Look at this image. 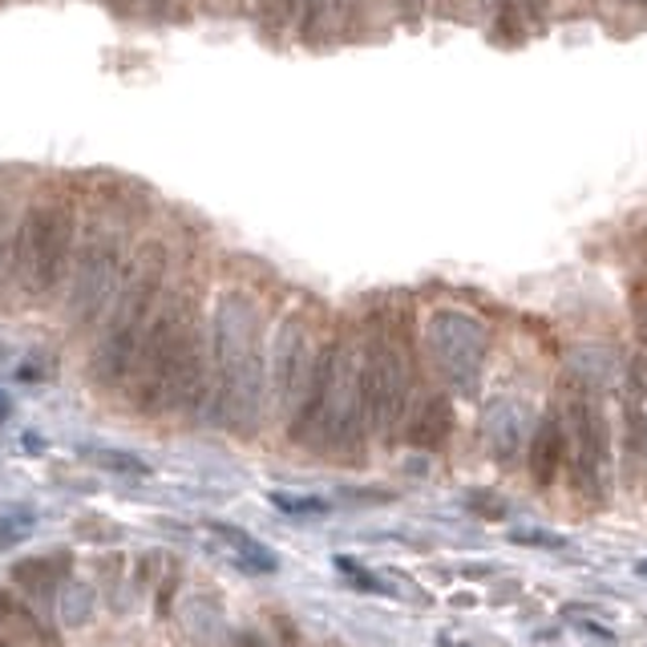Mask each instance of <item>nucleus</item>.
<instances>
[{
	"label": "nucleus",
	"mask_w": 647,
	"mask_h": 647,
	"mask_svg": "<svg viewBox=\"0 0 647 647\" xmlns=\"http://www.w3.org/2000/svg\"><path fill=\"white\" fill-rule=\"evenodd\" d=\"M134 4H138V0H114V9H117V13H129Z\"/></svg>",
	"instance_id": "nucleus-26"
},
{
	"label": "nucleus",
	"mask_w": 647,
	"mask_h": 647,
	"mask_svg": "<svg viewBox=\"0 0 647 647\" xmlns=\"http://www.w3.org/2000/svg\"><path fill=\"white\" fill-rule=\"evenodd\" d=\"M4 272H13V231L4 223V211H0V279Z\"/></svg>",
	"instance_id": "nucleus-20"
},
{
	"label": "nucleus",
	"mask_w": 647,
	"mask_h": 647,
	"mask_svg": "<svg viewBox=\"0 0 647 647\" xmlns=\"http://www.w3.org/2000/svg\"><path fill=\"white\" fill-rule=\"evenodd\" d=\"M174 587H178V575H166V583H162V590H159V611L166 615L171 611V604H174Z\"/></svg>",
	"instance_id": "nucleus-23"
},
{
	"label": "nucleus",
	"mask_w": 647,
	"mask_h": 647,
	"mask_svg": "<svg viewBox=\"0 0 647 647\" xmlns=\"http://www.w3.org/2000/svg\"><path fill=\"white\" fill-rule=\"evenodd\" d=\"M89 458L98 461V465H105V470H117V474H134L142 477L146 465L138 458H129V453H114V449H98V453H89Z\"/></svg>",
	"instance_id": "nucleus-16"
},
{
	"label": "nucleus",
	"mask_w": 647,
	"mask_h": 647,
	"mask_svg": "<svg viewBox=\"0 0 647 647\" xmlns=\"http://www.w3.org/2000/svg\"><path fill=\"white\" fill-rule=\"evenodd\" d=\"M312 336H308V320L288 316L275 332V348H272V401L275 409L291 418L300 409V397L308 381H312Z\"/></svg>",
	"instance_id": "nucleus-8"
},
{
	"label": "nucleus",
	"mask_w": 647,
	"mask_h": 647,
	"mask_svg": "<svg viewBox=\"0 0 647 647\" xmlns=\"http://www.w3.org/2000/svg\"><path fill=\"white\" fill-rule=\"evenodd\" d=\"M65 567H70V555H58V559H21L13 567V587L25 595V599H53L58 583L65 578Z\"/></svg>",
	"instance_id": "nucleus-10"
},
{
	"label": "nucleus",
	"mask_w": 647,
	"mask_h": 647,
	"mask_svg": "<svg viewBox=\"0 0 647 647\" xmlns=\"http://www.w3.org/2000/svg\"><path fill=\"white\" fill-rule=\"evenodd\" d=\"M272 627H275V644H279V647H308V644H303L300 627H296L288 615H275Z\"/></svg>",
	"instance_id": "nucleus-18"
},
{
	"label": "nucleus",
	"mask_w": 647,
	"mask_h": 647,
	"mask_svg": "<svg viewBox=\"0 0 647 647\" xmlns=\"http://www.w3.org/2000/svg\"><path fill=\"white\" fill-rule=\"evenodd\" d=\"M453 433V405L446 397H430L418 409V418L409 425V446L413 449H441Z\"/></svg>",
	"instance_id": "nucleus-11"
},
{
	"label": "nucleus",
	"mask_w": 647,
	"mask_h": 647,
	"mask_svg": "<svg viewBox=\"0 0 647 647\" xmlns=\"http://www.w3.org/2000/svg\"><path fill=\"white\" fill-rule=\"evenodd\" d=\"M644 4H647V0H644Z\"/></svg>",
	"instance_id": "nucleus-32"
},
{
	"label": "nucleus",
	"mask_w": 647,
	"mask_h": 647,
	"mask_svg": "<svg viewBox=\"0 0 647 647\" xmlns=\"http://www.w3.org/2000/svg\"><path fill=\"white\" fill-rule=\"evenodd\" d=\"M0 623H4V632L21 635L29 647H53V635L45 632L37 611L29 604H21L16 595H9V590H0Z\"/></svg>",
	"instance_id": "nucleus-13"
},
{
	"label": "nucleus",
	"mask_w": 647,
	"mask_h": 647,
	"mask_svg": "<svg viewBox=\"0 0 647 647\" xmlns=\"http://www.w3.org/2000/svg\"><path fill=\"white\" fill-rule=\"evenodd\" d=\"M632 385H635V393H639V397L647 393V357H644V352L632 360Z\"/></svg>",
	"instance_id": "nucleus-22"
},
{
	"label": "nucleus",
	"mask_w": 647,
	"mask_h": 647,
	"mask_svg": "<svg viewBox=\"0 0 647 647\" xmlns=\"http://www.w3.org/2000/svg\"><path fill=\"white\" fill-rule=\"evenodd\" d=\"M526 9H531L534 21H543V16H547V9H550V0H526Z\"/></svg>",
	"instance_id": "nucleus-24"
},
{
	"label": "nucleus",
	"mask_w": 647,
	"mask_h": 647,
	"mask_svg": "<svg viewBox=\"0 0 647 647\" xmlns=\"http://www.w3.org/2000/svg\"><path fill=\"white\" fill-rule=\"evenodd\" d=\"M211 534H219V538H223V543H227V547L235 550V559H239V567H247V571H256V575H272V571H275L272 550L259 547L251 534L235 531V526H227V522H211Z\"/></svg>",
	"instance_id": "nucleus-15"
},
{
	"label": "nucleus",
	"mask_w": 647,
	"mask_h": 647,
	"mask_svg": "<svg viewBox=\"0 0 647 647\" xmlns=\"http://www.w3.org/2000/svg\"><path fill=\"white\" fill-rule=\"evenodd\" d=\"M562 453H567V437H562V425L555 418L543 421L538 433L531 441V474L538 486H550L562 470Z\"/></svg>",
	"instance_id": "nucleus-12"
},
{
	"label": "nucleus",
	"mask_w": 647,
	"mask_h": 647,
	"mask_svg": "<svg viewBox=\"0 0 647 647\" xmlns=\"http://www.w3.org/2000/svg\"><path fill=\"white\" fill-rule=\"evenodd\" d=\"M430 348L437 364L458 381H470L486 352V332L465 312H437L430 320Z\"/></svg>",
	"instance_id": "nucleus-9"
},
{
	"label": "nucleus",
	"mask_w": 647,
	"mask_h": 647,
	"mask_svg": "<svg viewBox=\"0 0 647 647\" xmlns=\"http://www.w3.org/2000/svg\"><path fill=\"white\" fill-rule=\"evenodd\" d=\"M235 647H267V644H263V639H259V635H251V632H247V635H239V644H235Z\"/></svg>",
	"instance_id": "nucleus-25"
},
{
	"label": "nucleus",
	"mask_w": 647,
	"mask_h": 647,
	"mask_svg": "<svg viewBox=\"0 0 647 647\" xmlns=\"http://www.w3.org/2000/svg\"><path fill=\"white\" fill-rule=\"evenodd\" d=\"M9 418V397H4V393H0V421Z\"/></svg>",
	"instance_id": "nucleus-27"
},
{
	"label": "nucleus",
	"mask_w": 647,
	"mask_h": 647,
	"mask_svg": "<svg viewBox=\"0 0 647 647\" xmlns=\"http://www.w3.org/2000/svg\"><path fill=\"white\" fill-rule=\"evenodd\" d=\"M77 219L70 202H33L13 231V275L29 296H49L73 259Z\"/></svg>",
	"instance_id": "nucleus-5"
},
{
	"label": "nucleus",
	"mask_w": 647,
	"mask_h": 647,
	"mask_svg": "<svg viewBox=\"0 0 647 647\" xmlns=\"http://www.w3.org/2000/svg\"><path fill=\"white\" fill-rule=\"evenodd\" d=\"M644 458H647V449H644Z\"/></svg>",
	"instance_id": "nucleus-31"
},
{
	"label": "nucleus",
	"mask_w": 647,
	"mask_h": 647,
	"mask_svg": "<svg viewBox=\"0 0 647 647\" xmlns=\"http://www.w3.org/2000/svg\"><path fill=\"white\" fill-rule=\"evenodd\" d=\"M632 316H635L639 336L647 340V284H635L632 288Z\"/></svg>",
	"instance_id": "nucleus-19"
},
{
	"label": "nucleus",
	"mask_w": 647,
	"mask_h": 647,
	"mask_svg": "<svg viewBox=\"0 0 647 647\" xmlns=\"http://www.w3.org/2000/svg\"><path fill=\"white\" fill-rule=\"evenodd\" d=\"M639 247H644V256H647V231H644V235H639Z\"/></svg>",
	"instance_id": "nucleus-28"
},
{
	"label": "nucleus",
	"mask_w": 647,
	"mask_h": 647,
	"mask_svg": "<svg viewBox=\"0 0 647 647\" xmlns=\"http://www.w3.org/2000/svg\"><path fill=\"white\" fill-rule=\"evenodd\" d=\"M291 9H296V0H263V13L272 16V21H279V25L291 16Z\"/></svg>",
	"instance_id": "nucleus-21"
},
{
	"label": "nucleus",
	"mask_w": 647,
	"mask_h": 647,
	"mask_svg": "<svg viewBox=\"0 0 647 647\" xmlns=\"http://www.w3.org/2000/svg\"><path fill=\"white\" fill-rule=\"evenodd\" d=\"M0 647H13V644H9V639H4V632H0Z\"/></svg>",
	"instance_id": "nucleus-29"
},
{
	"label": "nucleus",
	"mask_w": 647,
	"mask_h": 647,
	"mask_svg": "<svg viewBox=\"0 0 647 647\" xmlns=\"http://www.w3.org/2000/svg\"><path fill=\"white\" fill-rule=\"evenodd\" d=\"M272 502L279 510H288V514H324L328 510L320 498H291V494H272Z\"/></svg>",
	"instance_id": "nucleus-17"
},
{
	"label": "nucleus",
	"mask_w": 647,
	"mask_h": 647,
	"mask_svg": "<svg viewBox=\"0 0 647 647\" xmlns=\"http://www.w3.org/2000/svg\"><path fill=\"white\" fill-rule=\"evenodd\" d=\"M122 244L110 239V235H98L89 239L86 251L77 256V267H73V284H70V320L73 328H89L94 320L110 308L117 291V279H122Z\"/></svg>",
	"instance_id": "nucleus-7"
},
{
	"label": "nucleus",
	"mask_w": 647,
	"mask_h": 647,
	"mask_svg": "<svg viewBox=\"0 0 647 647\" xmlns=\"http://www.w3.org/2000/svg\"><path fill=\"white\" fill-rule=\"evenodd\" d=\"M129 397L138 413H171V409H202L211 397V369L207 345L190 300L174 296L162 303L154 324L146 328L134 369H129Z\"/></svg>",
	"instance_id": "nucleus-1"
},
{
	"label": "nucleus",
	"mask_w": 647,
	"mask_h": 647,
	"mask_svg": "<svg viewBox=\"0 0 647 647\" xmlns=\"http://www.w3.org/2000/svg\"><path fill=\"white\" fill-rule=\"evenodd\" d=\"M345 25V0H303V41L324 45Z\"/></svg>",
	"instance_id": "nucleus-14"
},
{
	"label": "nucleus",
	"mask_w": 647,
	"mask_h": 647,
	"mask_svg": "<svg viewBox=\"0 0 647 647\" xmlns=\"http://www.w3.org/2000/svg\"><path fill=\"white\" fill-rule=\"evenodd\" d=\"M162 279H166V247L159 239H150L129 256L114 300L105 308L110 316H105V328H101L98 348H94V381L98 385L114 388L129 376L138 345L150 328V312L162 296Z\"/></svg>",
	"instance_id": "nucleus-3"
},
{
	"label": "nucleus",
	"mask_w": 647,
	"mask_h": 647,
	"mask_svg": "<svg viewBox=\"0 0 647 647\" xmlns=\"http://www.w3.org/2000/svg\"><path fill=\"white\" fill-rule=\"evenodd\" d=\"M357 393L364 425L376 433H393L409 405V373L405 357L388 340H373L357 364Z\"/></svg>",
	"instance_id": "nucleus-6"
},
{
	"label": "nucleus",
	"mask_w": 647,
	"mask_h": 647,
	"mask_svg": "<svg viewBox=\"0 0 647 647\" xmlns=\"http://www.w3.org/2000/svg\"><path fill=\"white\" fill-rule=\"evenodd\" d=\"M639 571H644V575H647V562H644V567H639Z\"/></svg>",
	"instance_id": "nucleus-30"
},
{
	"label": "nucleus",
	"mask_w": 647,
	"mask_h": 647,
	"mask_svg": "<svg viewBox=\"0 0 647 647\" xmlns=\"http://www.w3.org/2000/svg\"><path fill=\"white\" fill-rule=\"evenodd\" d=\"M211 393H215L219 418L231 430L251 433L263 409V345H259V312L251 296L231 291L219 300L215 332H211Z\"/></svg>",
	"instance_id": "nucleus-2"
},
{
	"label": "nucleus",
	"mask_w": 647,
	"mask_h": 647,
	"mask_svg": "<svg viewBox=\"0 0 647 647\" xmlns=\"http://www.w3.org/2000/svg\"><path fill=\"white\" fill-rule=\"evenodd\" d=\"M288 421L296 446L328 441L332 453H345L360 441L364 413H360L357 393V360L345 345H324V352L312 364V381L303 388L300 409Z\"/></svg>",
	"instance_id": "nucleus-4"
}]
</instances>
